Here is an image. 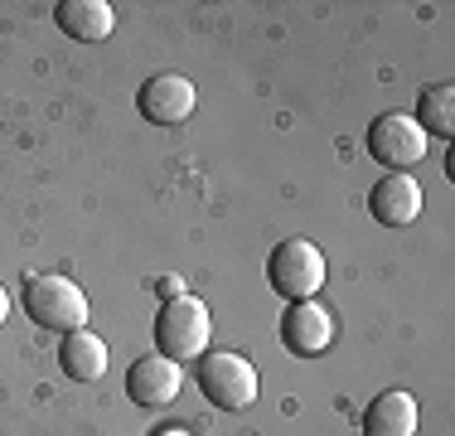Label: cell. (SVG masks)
Instances as JSON below:
<instances>
[{
	"label": "cell",
	"mask_w": 455,
	"mask_h": 436,
	"mask_svg": "<svg viewBox=\"0 0 455 436\" xmlns=\"http://www.w3.org/2000/svg\"><path fill=\"white\" fill-rule=\"evenodd\" d=\"M25 311L35 325H44V330H88V296H83L78 281L68 277H25Z\"/></svg>",
	"instance_id": "obj_2"
},
{
	"label": "cell",
	"mask_w": 455,
	"mask_h": 436,
	"mask_svg": "<svg viewBox=\"0 0 455 436\" xmlns=\"http://www.w3.org/2000/svg\"><path fill=\"white\" fill-rule=\"evenodd\" d=\"M421 184L411 180L407 170H387L383 180L373 184V194H368V214L378 218L383 228H407V223H417V214H421Z\"/></svg>",
	"instance_id": "obj_9"
},
{
	"label": "cell",
	"mask_w": 455,
	"mask_h": 436,
	"mask_svg": "<svg viewBox=\"0 0 455 436\" xmlns=\"http://www.w3.org/2000/svg\"><path fill=\"white\" fill-rule=\"evenodd\" d=\"M213 340V320L209 305L199 296H175L160 301L156 311V354L175 359V364H189V359H204Z\"/></svg>",
	"instance_id": "obj_1"
},
{
	"label": "cell",
	"mask_w": 455,
	"mask_h": 436,
	"mask_svg": "<svg viewBox=\"0 0 455 436\" xmlns=\"http://www.w3.org/2000/svg\"><path fill=\"white\" fill-rule=\"evenodd\" d=\"M53 20L68 39H83V44H102L116 29V10L107 0H59Z\"/></svg>",
	"instance_id": "obj_11"
},
{
	"label": "cell",
	"mask_w": 455,
	"mask_h": 436,
	"mask_svg": "<svg viewBox=\"0 0 455 436\" xmlns=\"http://www.w3.org/2000/svg\"><path fill=\"white\" fill-rule=\"evenodd\" d=\"M180 388H184V364L165 354H146L126 368V398L140 402V408H165V402L180 398Z\"/></svg>",
	"instance_id": "obj_8"
},
{
	"label": "cell",
	"mask_w": 455,
	"mask_h": 436,
	"mask_svg": "<svg viewBox=\"0 0 455 436\" xmlns=\"http://www.w3.org/2000/svg\"><path fill=\"white\" fill-rule=\"evenodd\" d=\"M247 436H252V432H247Z\"/></svg>",
	"instance_id": "obj_17"
},
{
	"label": "cell",
	"mask_w": 455,
	"mask_h": 436,
	"mask_svg": "<svg viewBox=\"0 0 455 436\" xmlns=\"http://www.w3.org/2000/svg\"><path fill=\"white\" fill-rule=\"evenodd\" d=\"M156 436H194V432H189V427H160Z\"/></svg>",
	"instance_id": "obj_15"
},
{
	"label": "cell",
	"mask_w": 455,
	"mask_h": 436,
	"mask_svg": "<svg viewBox=\"0 0 455 436\" xmlns=\"http://www.w3.org/2000/svg\"><path fill=\"white\" fill-rule=\"evenodd\" d=\"M417 126L427 131V136H455V87L451 83H436L421 93L417 102Z\"/></svg>",
	"instance_id": "obj_13"
},
{
	"label": "cell",
	"mask_w": 455,
	"mask_h": 436,
	"mask_svg": "<svg viewBox=\"0 0 455 436\" xmlns=\"http://www.w3.org/2000/svg\"><path fill=\"white\" fill-rule=\"evenodd\" d=\"M199 392L213 402V408H223V412H247L257 402L252 359L233 354V349H223V354H204L199 359Z\"/></svg>",
	"instance_id": "obj_4"
},
{
	"label": "cell",
	"mask_w": 455,
	"mask_h": 436,
	"mask_svg": "<svg viewBox=\"0 0 455 436\" xmlns=\"http://www.w3.org/2000/svg\"><path fill=\"white\" fill-rule=\"evenodd\" d=\"M107 340L102 335H92V330H73V335H63V349H59V364H63V374L73 378V384H97V378L107 374Z\"/></svg>",
	"instance_id": "obj_12"
},
{
	"label": "cell",
	"mask_w": 455,
	"mask_h": 436,
	"mask_svg": "<svg viewBox=\"0 0 455 436\" xmlns=\"http://www.w3.org/2000/svg\"><path fill=\"white\" fill-rule=\"evenodd\" d=\"M156 291H160V296H165V301H175V296H189L180 277H160V281H156Z\"/></svg>",
	"instance_id": "obj_14"
},
{
	"label": "cell",
	"mask_w": 455,
	"mask_h": 436,
	"mask_svg": "<svg viewBox=\"0 0 455 436\" xmlns=\"http://www.w3.org/2000/svg\"><path fill=\"white\" fill-rule=\"evenodd\" d=\"M267 281L286 301H315V291L324 287V253L310 238H286L267 257Z\"/></svg>",
	"instance_id": "obj_3"
},
{
	"label": "cell",
	"mask_w": 455,
	"mask_h": 436,
	"mask_svg": "<svg viewBox=\"0 0 455 436\" xmlns=\"http://www.w3.org/2000/svg\"><path fill=\"white\" fill-rule=\"evenodd\" d=\"M5 315H10V296H5V287H0V325H5Z\"/></svg>",
	"instance_id": "obj_16"
},
{
	"label": "cell",
	"mask_w": 455,
	"mask_h": 436,
	"mask_svg": "<svg viewBox=\"0 0 455 436\" xmlns=\"http://www.w3.org/2000/svg\"><path fill=\"white\" fill-rule=\"evenodd\" d=\"M427 131L417 126V117L407 112H383L373 126H368V156L387 170H403V166H417L427 156Z\"/></svg>",
	"instance_id": "obj_5"
},
{
	"label": "cell",
	"mask_w": 455,
	"mask_h": 436,
	"mask_svg": "<svg viewBox=\"0 0 455 436\" xmlns=\"http://www.w3.org/2000/svg\"><path fill=\"white\" fill-rule=\"evenodd\" d=\"M136 107H140V117L156 122V126H180V122H189V117H194L199 93H194V83L180 78V73H156L150 83H140Z\"/></svg>",
	"instance_id": "obj_6"
},
{
	"label": "cell",
	"mask_w": 455,
	"mask_h": 436,
	"mask_svg": "<svg viewBox=\"0 0 455 436\" xmlns=\"http://www.w3.org/2000/svg\"><path fill=\"white\" fill-rule=\"evenodd\" d=\"M281 344L296 359H315L334 344V315L320 301H291L281 315Z\"/></svg>",
	"instance_id": "obj_7"
},
{
	"label": "cell",
	"mask_w": 455,
	"mask_h": 436,
	"mask_svg": "<svg viewBox=\"0 0 455 436\" xmlns=\"http://www.w3.org/2000/svg\"><path fill=\"white\" fill-rule=\"evenodd\" d=\"M417 422H421L417 398L403 392V388H387V392H378V398L368 402L363 436H417Z\"/></svg>",
	"instance_id": "obj_10"
}]
</instances>
